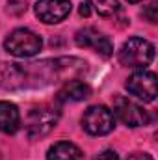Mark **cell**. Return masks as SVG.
Instances as JSON below:
<instances>
[{
    "instance_id": "11",
    "label": "cell",
    "mask_w": 158,
    "mask_h": 160,
    "mask_svg": "<svg viewBox=\"0 0 158 160\" xmlns=\"http://www.w3.org/2000/svg\"><path fill=\"white\" fill-rule=\"evenodd\" d=\"M82 151L71 142H58L47 151V160H82Z\"/></svg>"
},
{
    "instance_id": "4",
    "label": "cell",
    "mask_w": 158,
    "mask_h": 160,
    "mask_svg": "<svg viewBox=\"0 0 158 160\" xmlns=\"http://www.w3.org/2000/svg\"><path fill=\"white\" fill-rule=\"evenodd\" d=\"M125 86L134 97L141 99L143 102H153L156 99V75L153 71H145V69L136 71L134 75L128 77Z\"/></svg>"
},
{
    "instance_id": "2",
    "label": "cell",
    "mask_w": 158,
    "mask_h": 160,
    "mask_svg": "<svg viewBox=\"0 0 158 160\" xmlns=\"http://www.w3.org/2000/svg\"><path fill=\"white\" fill-rule=\"evenodd\" d=\"M43 47V41L41 38L28 30V28H17L13 30L6 41H4V48L6 52H9L11 56L15 58H30V56H36Z\"/></svg>"
},
{
    "instance_id": "8",
    "label": "cell",
    "mask_w": 158,
    "mask_h": 160,
    "mask_svg": "<svg viewBox=\"0 0 158 160\" xmlns=\"http://www.w3.org/2000/svg\"><path fill=\"white\" fill-rule=\"evenodd\" d=\"M58 121V114L52 112L50 108H34L28 116L26 130L30 138H41L48 134Z\"/></svg>"
},
{
    "instance_id": "3",
    "label": "cell",
    "mask_w": 158,
    "mask_h": 160,
    "mask_svg": "<svg viewBox=\"0 0 158 160\" xmlns=\"http://www.w3.org/2000/svg\"><path fill=\"white\" fill-rule=\"evenodd\" d=\"M114 127H116L114 112L102 104L89 106L82 116V128L91 136H104L112 132Z\"/></svg>"
},
{
    "instance_id": "10",
    "label": "cell",
    "mask_w": 158,
    "mask_h": 160,
    "mask_svg": "<svg viewBox=\"0 0 158 160\" xmlns=\"http://www.w3.org/2000/svg\"><path fill=\"white\" fill-rule=\"evenodd\" d=\"M89 93H91V89H89V86H87L86 82H82V80H69V82L58 91V99L63 101V102H67V101L77 102V101L87 99Z\"/></svg>"
},
{
    "instance_id": "14",
    "label": "cell",
    "mask_w": 158,
    "mask_h": 160,
    "mask_svg": "<svg viewBox=\"0 0 158 160\" xmlns=\"http://www.w3.org/2000/svg\"><path fill=\"white\" fill-rule=\"evenodd\" d=\"M156 9H158V6H156V2H151L145 9H143V17H147V21L149 22H156L158 21V15H156Z\"/></svg>"
},
{
    "instance_id": "15",
    "label": "cell",
    "mask_w": 158,
    "mask_h": 160,
    "mask_svg": "<svg viewBox=\"0 0 158 160\" xmlns=\"http://www.w3.org/2000/svg\"><path fill=\"white\" fill-rule=\"evenodd\" d=\"M91 160H119L117 153L116 151H110V149H106V151H101V153H97L95 157Z\"/></svg>"
},
{
    "instance_id": "7",
    "label": "cell",
    "mask_w": 158,
    "mask_h": 160,
    "mask_svg": "<svg viewBox=\"0 0 158 160\" xmlns=\"http://www.w3.org/2000/svg\"><path fill=\"white\" fill-rule=\"evenodd\" d=\"M69 13H71L69 0H37L36 4V15L45 24L62 22Z\"/></svg>"
},
{
    "instance_id": "12",
    "label": "cell",
    "mask_w": 158,
    "mask_h": 160,
    "mask_svg": "<svg viewBox=\"0 0 158 160\" xmlns=\"http://www.w3.org/2000/svg\"><path fill=\"white\" fill-rule=\"evenodd\" d=\"M26 73L15 63H0V86L4 88H19L24 84Z\"/></svg>"
},
{
    "instance_id": "18",
    "label": "cell",
    "mask_w": 158,
    "mask_h": 160,
    "mask_svg": "<svg viewBox=\"0 0 158 160\" xmlns=\"http://www.w3.org/2000/svg\"><path fill=\"white\" fill-rule=\"evenodd\" d=\"M128 2H132V4H136V2H141V0H128Z\"/></svg>"
},
{
    "instance_id": "1",
    "label": "cell",
    "mask_w": 158,
    "mask_h": 160,
    "mask_svg": "<svg viewBox=\"0 0 158 160\" xmlns=\"http://www.w3.org/2000/svg\"><path fill=\"white\" fill-rule=\"evenodd\" d=\"M155 60V45L143 38H130L119 50V62L130 69H145Z\"/></svg>"
},
{
    "instance_id": "17",
    "label": "cell",
    "mask_w": 158,
    "mask_h": 160,
    "mask_svg": "<svg viewBox=\"0 0 158 160\" xmlns=\"http://www.w3.org/2000/svg\"><path fill=\"white\" fill-rule=\"evenodd\" d=\"M80 15H86V17L89 15V4H82L80 6Z\"/></svg>"
},
{
    "instance_id": "6",
    "label": "cell",
    "mask_w": 158,
    "mask_h": 160,
    "mask_svg": "<svg viewBox=\"0 0 158 160\" xmlns=\"http://www.w3.org/2000/svg\"><path fill=\"white\" fill-rule=\"evenodd\" d=\"M75 41H77L78 47L93 48L95 52H99L104 58L112 56V52H114V45H112L110 38L101 34V32H97L95 28H82V30H78L77 36H75Z\"/></svg>"
},
{
    "instance_id": "13",
    "label": "cell",
    "mask_w": 158,
    "mask_h": 160,
    "mask_svg": "<svg viewBox=\"0 0 158 160\" xmlns=\"http://www.w3.org/2000/svg\"><path fill=\"white\" fill-rule=\"evenodd\" d=\"M87 2H89V6L95 8V11H97L99 15H104V17L114 15L119 9L117 0H87Z\"/></svg>"
},
{
    "instance_id": "5",
    "label": "cell",
    "mask_w": 158,
    "mask_h": 160,
    "mask_svg": "<svg viewBox=\"0 0 158 160\" xmlns=\"http://www.w3.org/2000/svg\"><path fill=\"white\" fill-rule=\"evenodd\" d=\"M114 114L119 118V121H123L126 127H132V128L149 123L147 110H143L140 104H136L126 97H117L114 101Z\"/></svg>"
},
{
    "instance_id": "16",
    "label": "cell",
    "mask_w": 158,
    "mask_h": 160,
    "mask_svg": "<svg viewBox=\"0 0 158 160\" xmlns=\"http://www.w3.org/2000/svg\"><path fill=\"white\" fill-rule=\"evenodd\" d=\"M126 160H155L151 155H147V153H134V155H130Z\"/></svg>"
},
{
    "instance_id": "9",
    "label": "cell",
    "mask_w": 158,
    "mask_h": 160,
    "mask_svg": "<svg viewBox=\"0 0 158 160\" xmlns=\"http://www.w3.org/2000/svg\"><path fill=\"white\" fill-rule=\"evenodd\" d=\"M21 127V114L13 102L0 101V130L4 134H15Z\"/></svg>"
}]
</instances>
